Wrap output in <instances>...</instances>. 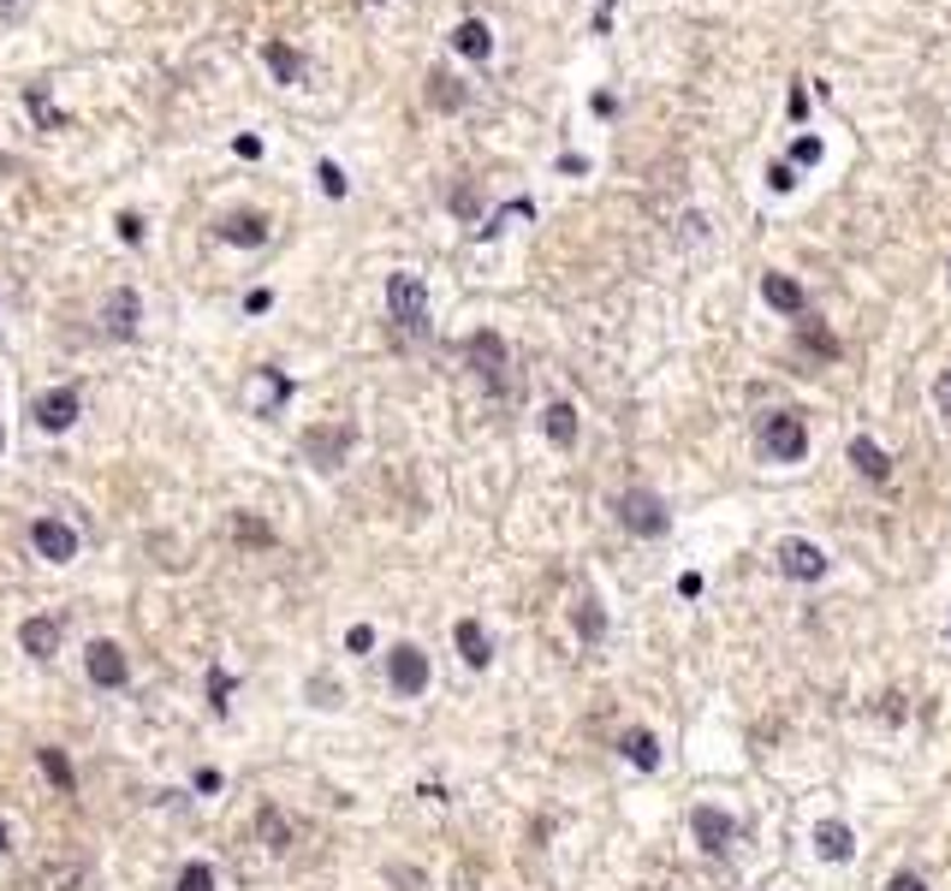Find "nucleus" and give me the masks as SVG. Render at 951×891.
<instances>
[{"label":"nucleus","instance_id":"nucleus-9","mask_svg":"<svg viewBox=\"0 0 951 891\" xmlns=\"http://www.w3.org/2000/svg\"><path fill=\"white\" fill-rule=\"evenodd\" d=\"M690 832L708 856H719V850H731V838H738V820H731L726 808H714V802H702V808L690 814Z\"/></svg>","mask_w":951,"mask_h":891},{"label":"nucleus","instance_id":"nucleus-30","mask_svg":"<svg viewBox=\"0 0 951 891\" xmlns=\"http://www.w3.org/2000/svg\"><path fill=\"white\" fill-rule=\"evenodd\" d=\"M226 695H233V672H209V702L226 707Z\"/></svg>","mask_w":951,"mask_h":891},{"label":"nucleus","instance_id":"nucleus-10","mask_svg":"<svg viewBox=\"0 0 951 891\" xmlns=\"http://www.w3.org/2000/svg\"><path fill=\"white\" fill-rule=\"evenodd\" d=\"M30 541H36V553H42L48 565H66V559H78V529H66L60 517H36V524H30Z\"/></svg>","mask_w":951,"mask_h":891},{"label":"nucleus","instance_id":"nucleus-11","mask_svg":"<svg viewBox=\"0 0 951 891\" xmlns=\"http://www.w3.org/2000/svg\"><path fill=\"white\" fill-rule=\"evenodd\" d=\"M779 570L785 577H797V582H815V577H827V553H821L815 541H785L779 547Z\"/></svg>","mask_w":951,"mask_h":891},{"label":"nucleus","instance_id":"nucleus-37","mask_svg":"<svg viewBox=\"0 0 951 891\" xmlns=\"http://www.w3.org/2000/svg\"><path fill=\"white\" fill-rule=\"evenodd\" d=\"M452 209H459V214H476V190H452Z\"/></svg>","mask_w":951,"mask_h":891},{"label":"nucleus","instance_id":"nucleus-42","mask_svg":"<svg viewBox=\"0 0 951 891\" xmlns=\"http://www.w3.org/2000/svg\"><path fill=\"white\" fill-rule=\"evenodd\" d=\"M946 279H951V274H946Z\"/></svg>","mask_w":951,"mask_h":891},{"label":"nucleus","instance_id":"nucleus-25","mask_svg":"<svg viewBox=\"0 0 951 891\" xmlns=\"http://www.w3.org/2000/svg\"><path fill=\"white\" fill-rule=\"evenodd\" d=\"M601 630H606L601 601H589V594H583V601H577V636H583V642H601Z\"/></svg>","mask_w":951,"mask_h":891},{"label":"nucleus","instance_id":"nucleus-20","mask_svg":"<svg viewBox=\"0 0 951 891\" xmlns=\"http://www.w3.org/2000/svg\"><path fill=\"white\" fill-rule=\"evenodd\" d=\"M541 428H548L553 446H577V404H571V399H553L548 416H541Z\"/></svg>","mask_w":951,"mask_h":891},{"label":"nucleus","instance_id":"nucleus-31","mask_svg":"<svg viewBox=\"0 0 951 891\" xmlns=\"http://www.w3.org/2000/svg\"><path fill=\"white\" fill-rule=\"evenodd\" d=\"M346 648H351V654H370V648H375V630H370V624H351Z\"/></svg>","mask_w":951,"mask_h":891},{"label":"nucleus","instance_id":"nucleus-17","mask_svg":"<svg viewBox=\"0 0 951 891\" xmlns=\"http://www.w3.org/2000/svg\"><path fill=\"white\" fill-rule=\"evenodd\" d=\"M851 464H856L868 481H892V457H886V446H880V440H868V435H856V440H851Z\"/></svg>","mask_w":951,"mask_h":891},{"label":"nucleus","instance_id":"nucleus-4","mask_svg":"<svg viewBox=\"0 0 951 891\" xmlns=\"http://www.w3.org/2000/svg\"><path fill=\"white\" fill-rule=\"evenodd\" d=\"M387 310L399 327H411V334H428V291L416 274H392L387 279Z\"/></svg>","mask_w":951,"mask_h":891},{"label":"nucleus","instance_id":"nucleus-39","mask_svg":"<svg viewBox=\"0 0 951 891\" xmlns=\"http://www.w3.org/2000/svg\"><path fill=\"white\" fill-rule=\"evenodd\" d=\"M678 594H690V601H696V594H702V577H696V570H684V577H678Z\"/></svg>","mask_w":951,"mask_h":891},{"label":"nucleus","instance_id":"nucleus-27","mask_svg":"<svg viewBox=\"0 0 951 891\" xmlns=\"http://www.w3.org/2000/svg\"><path fill=\"white\" fill-rule=\"evenodd\" d=\"M179 891H214V868L209 862H190V868L179 874Z\"/></svg>","mask_w":951,"mask_h":891},{"label":"nucleus","instance_id":"nucleus-19","mask_svg":"<svg viewBox=\"0 0 951 891\" xmlns=\"http://www.w3.org/2000/svg\"><path fill=\"white\" fill-rule=\"evenodd\" d=\"M137 315H143L137 291H113V298H108V339H132L137 334Z\"/></svg>","mask_w":951,"mask_h":891},{"label":"nucleus","instance_id":"nucleus-33","mask_svg":"<svg viewBox=\"0 0 951 891\" xmlns=\"http://www.w3.org/2000/svg\"><path fill=\"white\" fill-rule=\"evenodd\" d=\"M886 891H928V880H922V874H892Z\"/></svg>","mask_w":951,"mask_h":891},{"label":"nucleus","instance_id":"nucleus-6","mask_svg":"<svg viewBox=\"0 0 951 891\" xmlns=\"http://www.w3.org/2000/svg\"><path fill=\"white\" fill-rule=\"evenodd\" d=\"M84 672H90L96 690H125V678H132V666H125V648L108 642V636L84 648Z\"/></svg>","mask_w":951,"mask_h":891},{"label":"nucleus","instance_id":"nucleus-26","mask_svg":"<svg viewBox=\"0 0 951 891\" xmlns=\"http://www.w3.org/2000/svg\"><path fill=\"white\" fill-rule=\"evenodd\" d=\"M428 101H435V108H464V84H452L447 78V72H435V78H428Z\"/></svg>","mask_w":951,"mask_h":891},{"label":"nucleus","instance_id":"nucleus-3","mask_svg":"<svg viewBox=\"0 0 951 891\" xmlns=\"http://www.w3.org/2000/svg\"><path fill=\"white\" fill-rule=\"evenodd\" d=\"M464 356H471V368L481 375V387H488V392H505V387H512V368H505L512 356H505V339H500V334H488V327H481V334H471Z\"/></svg>","mask_w":951,"mask_h":891},{"label":"nucleus","instance_id":"nucleus-13","mask_svg":"<svg viewBox=\"0 0 951 891\" xmlns=\"http://www.w3.org/2000/svg\"><path fill=\"white\" fill-rule=\"evenodd\" d=\"M761 298H767L779 315H809V298L791 274H761Z\"/></svg>","mask_w":951,"mask_h":891},{"label":"nucleus","instance_id":"nucleus-35","mask_svg":"<svg viewBox=\"0 0 951 891\" xmlns=\"http://www.w3.org/2000/svg\"><path fill=\"white\" fill-rule=\"evenodd\" d=\"M767 185H773V190H791V185H797V173H791V161H779V167H773V173H767Z\"/></svg>","mask_w":951,"mask_h":891},{"label":"nucleus","instance_id":"nucleus-15","mask_svg":"<svg viewBox=\"0 0 951 891\" xmlns=\"http://www.w3.org/2000/svg\"><path fill=\"white\" fill-rule=\"evenodd\" d=\"M18 642H24V654H36V660H54V654H60V618H24Z\"/></svg>","mask_w":951,"mask_h":891},{"label":"nucleus","instance_id":"nucleus-23","mask_svg":"<svg viewBox=\"0 0 951 891\" xmlns=\"http://www.w3.org/2000/svg\"><path fill=\"white\" fill-rule=\"evenodd\" d=\"M262 60L274 66V78H280V84H298L303 78V54H298V48H286V42H268V48H262Z\"/></svg>","mask_w":951,"mask_h":891},{"label":"nucleus","instance_id":"nucleus-2","mask_svg":"<svg viewBox=\"0 0 951 891\" xmlns=\"http://www.w3.org/2000/svg\"><path fill=\"white\" fill-rule=\"evenodd\" d=\"M618 524H625L630 535H642V541H654V535H666V500L649 488H625L618 493Z\"/></svg>","mask_w":951,"mask_h":891},{"label":"nucleus","instance_id":"nucleus-1","mask_svg":"<svg viewBox=\"0 0 951 891\" xmlns=\"http://www.w3.org/2000/svg\"><path fill=\"white\" fill-rule=\"evenodd\" d=\"M761 452H767L773 464H797V457H809V423L797 411L761 416Z\"/></svg>","mask_w":951,"mask_h":891},{"label":"nucleus","instance_id":"nucleus-12","mask_svg":"<svg viewBox=\"0 0 951 891\" xmlns=\"http://www.w3.org/2000/svg\"><path fill=\"white\" fill-rule=\"evenodd\" d=\"M221 238H226V244H238V250H262V244H268V214H256V209L226 214V221H221Z\"/></svg>","mask_w":951,"mask_h":891},{"label":"nucleus","instance_id":"nucleus-34","mask_svg":"<svg viewBox=\"0 0 951 891\" xmlns=\"http://www.w3.org/2000/svg\"><path fill=\"white\" fill-rule=\"evenodd\" d=\"M934 404H940V416H951V368L934 380Z\"/></svg>","mask_w":951,"mask_h":891},{"label":"nucleus","instance_id":"nucleus-24","mask_svg":"<svg viewBox=\"0 0 951 891\" xmlns=\"http://www.w3.org/2000/svg\"><path fill=\"white\" fill-rule=\"evenodd\" d=\"M797 346H803V351H815L821 363H833V356H839V339H833L821 322H803V327H797Z\"/></svg>","mask_w":951,"mask_h":891},{"label":"nucleus","instance_id":"nucleus-8","mask_svg":"<svg viewBox=\"0 0 951 891\" xmlns=\"http://www.w3.org/2000/svg\"><path fill=\"white\" fill-rule=\"evenodd\" d=\"M351 446H358V428H351V423L310 428V435H303V452H310L322 469H339V464H346V452H351Z\"/></svg>","mask_w":951,"mask_h":891},{"label":"nucleus","instance_id":"nucleus-38","mask_svg":"<svg viewBox=\"0 0 951 891\" xmlns=\"http://www.w3.org/2000/svg\"><path fill=\"white\" fill-rule=\"evenodd\" d=\"M268 303H274V291H250V298H245V310H250V315H262Z\"/></svg>","mask_w":951,"mask_h":891},{"label":"nucleus","instance_id":"nucleus-41","mask_svg":"<svg viewBox=\"0 0 951 891\" xmlns=\"http://www.w3.org/2000/svg\"><path fill=\"white\" fill-rule=\"evenodd\" d=\"M0 446H7V428H0Z\"/></svg>","mask_w":951,"mask_h":891},{"label":"nucleus","instance_id":"nucleus-32","mask_svg":"<svg viewBox=\"0 0 951 891\" xmlns=\"http://www.w3.org/2000/svg\"><path fill=\"white\" fill-rule=\"evenodd\" d=\"M322 190L327 197H346V173H339L334 161H322Z\"/></svg>","mask_w":951,"mask_h":891},{"label":"nucleus","instance_id":"nucleus-18","mask_svg":"<svg viewBox=\"0 0 951 891\" xmlns=\"http://www.w3.org/2000/svg\"><path fill=\"white\" fill-rule=\"evenodd\" d=\"M618 755H625L637 773H654V767H661V743H654V731H642V725L618 737Z\"/></svg>","mask_w":951,"mask_h":891},{"label":"nucleus","instance_id":"nucleus-29","mask_svg":"<svg viewBox=\"0 0 951 891\" xmlns=\"http://www.w3.org/2000/svg\"><path fill=\"white\" fill-rule=\"evenodd\" d=\"M815 161H821V143L815 137H797L791 143V167H815Z\"/></svg>","mask_w":951,"mask_h":891},{"label":"nucleus","instance_id":"nucleus-16","mask_svg":"<svg viewBox=\"0 0 951 891\" xmlns=\"http://www.w3.org/2000/svg\"><path fill=\"white\" fill-rule=\"evenodd\" d=\"M815 850H821L827 862H851V856H856V832H851L844 820H821V826H815Z\"/></svg>","mask_w":951,"mask_h":891},{"label":"nucleus","instance_id":"nucleus-40","mask_svg":"<svg viewBox=\"0 0 951 891\" xmlns=\"http://www.w3.org/2000/svg\"><path fill=\"white\" fill-rule=\"evenodd\" d=\"M7 850H12V838H7V826H0V856H7Z\"/></svg>","mask_w":951,"mask_h":891},{"label":"nucleus","instance_id":"nucleus-7","mask_svg":"<svg viewBox=\"0 0 951 891\" xmlns=\"http://www.w3.org/2000/svg\"><path fill=\"white\" fill-rule=\"evenodd\" d=\"M78 411H84V399H78V387H54V392H42V399L30 404V416H36V428H48V435H66L72 423H78Z\"/></svg>","mask_w":951,"mask_h":891},{"label":"nucleus","instance_id":"nucleus-5","mask_svg":"<svg viewBox=\"0 0 951 891\" xmlns=\"http://www.w3.org/2000/svg\"><path fill=\"white\" fill-rule=\"evenodd\" d=\"M387 683L399 695H423L428 690V654L416 642H399V648H387Z\"/></svg>","mask_w":951,"mask_h":891},{"label":"nucleus","instance_id":"nucleus-21","mask_svg":"<svg viewBox=\"0 0 951 891\" xmlns=\"http://www.w3.org/2000/svg\"><path fill=\"white\" fill-rule=\"evenodd\" d=\"M452 48H459V54H471V60H488L493 54V30L481 18H464L459 30H452Z\"/></svg>","mask_w":951,"mask_h":891},{"label":"nucleus","instance_id":"nucleus-36","mask_svg":"<svg viewBox=\"0 0 951 891\" xmlns=\"http://www.w3.org/2000/svg\"><path fill=\"white\" fill-rule=\"evenodd\" d=\"M120 238L125 244H137V238H143V221H137V214H120Z\"/></svg>","mask_w":951,"mask_h":891},{"label":"nucleus","instance_id":"nucleus-22","mask_svg":"<svg viewBox=\"0 0 951 891\" xmlns=\"http://www.w3.org/2000/svg\"><path fill=\"white\" fill-rule=\"evenodd\" d=\"M36 767L48 773V785H54V791H78V773H72V761L60 755V749H36Z\"/></svg>","mask_w":951,"mask_h":891},{"label":"nucleus","instance_id":"nucleus-14","mask_svg":"<svg viewBox=\"0 0 951 891\" xmlns=\"http://www.w3.org/2000/svg\"><path fill=\"white\" fill-rule=\"evenodd\" d=\"M452 642H459V654H464V666H488V660H493V642H488V630H481V624L476 618H459V624H452Z\"/></svg>","mask_w":951,"mask_h":891},{"label":"nucleus","instance_id":"nucleus-28","mask_svg":"<svg viewBox=\"0 0 951 891\" xmlns=\"http://www.w3.org/2000/svg\"><path fill=\"white\" fill-rule=\"evenodd\" d=\"M238 541H245V547H268V541H274V529H268V524H256V517H238Z\"/></svg>","mask_w":951,"mask_h":891}]
</instances>
